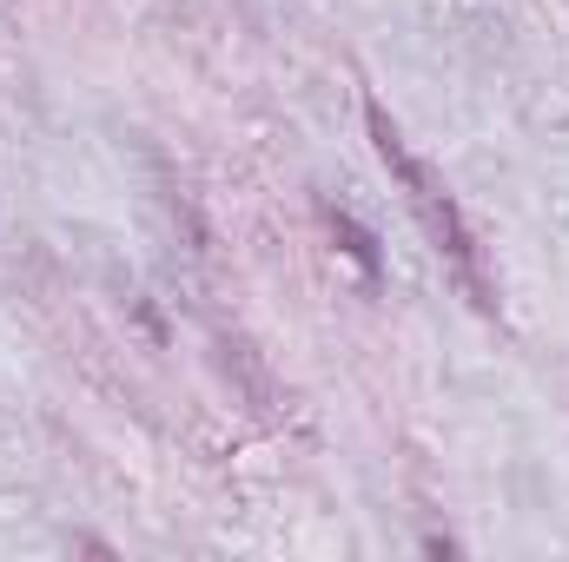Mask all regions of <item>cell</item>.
Here are the masks:
<instances>
[{
  "mask_svg": "<svg viewBox=\"0 0 569 562\" xmlns=\"http://www.w3.org/2000/svg\"><path fill=\"white\" fill-rule=\"evenodd\" d=\"M365 127H371V145H378L385 172L398 179V192H405L411 219L425 225V239L437 245V259L457 272V284L470 291V304H477V311H497V284H490V265H483V245H477V232H470L463 205L450 199L443 172H437L430 159H418V152H411V140L398 133V120H391L378 100H365Z\"/></svg>",
  "mask_w": 569,
  "mask_h": 562,
  "instance_id": "1",
  "label": "cell"
},
{
  "mask_svg": "<svg viewBox=\"0 0 569 562\" xmlns=\"http://www.w3.org/2000/svg\"><path fill=\"white\" fill-rule=\"evenodd\" d=\"M325 219H331V232L345 239V252H351V259L365 265V279H378V272H385V259H378L371 232H365V225H351V219H345V212H331V205H325Z\"/></svg>",
  "mask_w": 569,
  "mask_h": 562,
  "instance_id": "2",
  "label": "cell"
}]
</instances>
